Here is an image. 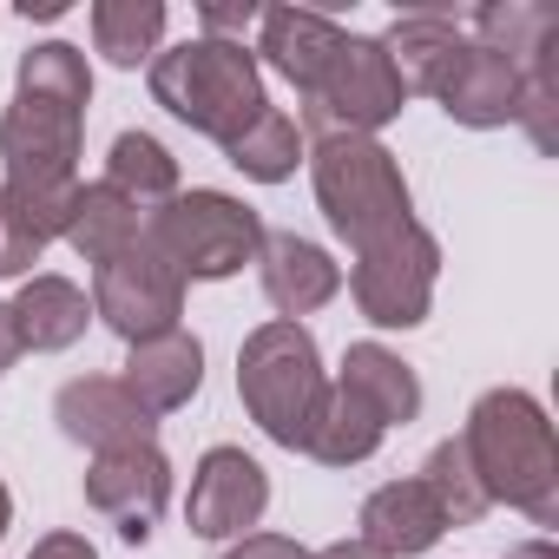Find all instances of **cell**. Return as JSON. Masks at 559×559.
Returning a JSON list of instances; mask_svg holds the SVG:
<instances>
[{"instance_id":"6da1fadb","label":"cell","mask_w":559,"mask_h":559,"mask_svg":"<svg viewBox=\"0 0 559 559\" xmlns=\"http://www.w3.org/2000/svg\"><path fill=\"white\" fill-rule=\"evenodd\" d=\"M93 73L80 47L47 40L21 60V93L0 126V152H8V185L21 191H73V158H80V126H86Z\"/></svg>"},{"instance_id":"7a4b0ae2","label":"cell","mask_w":559,"mask_h":559,"mask_svg":"<svg viewBox=\"0 0 559 559\" xmlns=\"http://www.w3.org/2000/svg\"><path fill=\"white\" fill-rule=\"evenodd\" d=\"M461 448H467V467L487 500L526 507L539 526L559 520V448H552V421L539 415L533 395H520V389L480 395Z\"/></svg>"},{"instance_id":"3957f363","label":"cell","mask_w":559,"mask_h":559,"mask_svg":"<svg viewBox=\"0 0 559 559\" xmlns=\"http://www.w3.org/2000/svg\"><path fill=\"white\" fill-rule=\"evenodd\" d=\"M152 93H158L165 112H178L191 132L217 139V145L243 139V126H257V112L270 106L243 40H185V47L158 53L152 60Z\"/></svg>"},{"instance_id":"277c9868","label":"cell","mask_w":559,"mask_h":559,"mask_svg":"<svg viewBox=\"0 0 559 559\" xmlns=\"http://www.w3.org/2000/svg\"><path fill=\"white\" fill-rule=\"evenodd\" d=\"M323 369H317V343L304 323H263L243 356H237V395L243 408L257 415V428L270 441H284V448H304L310 441V421L323 408Z\"/></svg>"},{"instance_id":"5b68a950","label":"cell","mask_w":559,"mask_h":559,"mask_svg":"<svg viewBox=\"0 0 559 559\" xmlns=\"http://www.w3.org/2000/svg\"><path fill=\"white\" fill-rule=\"evenodd\" d=\"M317 198H323L336 237H349L356 250L415 224L408 217V185H402L395 158L376 139H323L317 145Z\"/></svg>"},{"instance_id":"8992f818","label":"cell","mask_w":559,"mask_h":559,"mask_svg":"<svg viewBox=\"0 0 559 559\" xmlns=\"http://www.w3.org/2000/svg\"><path fill=\"white\" fill-rule=\"evenodd\" d=\"M145 250H158L185 284L191 276H230L250 250H263V224L250 204L224 191H178L145 217Z\"/></svg>"},{"instance_id":"52a82bcc","label":"cell","mask_w":559,"mask_h":559,"mask_svg":"<svg viewBox=\"0 0 559 559\" xmlns=\"http://www.w3.org/2000/svg\"><path fill=\"white\" fill-rule=\"evenodd\" d=\"M402 80L382 53V40H343L336 67L304 93V126L323 132V139H369L376 126H389L402 112Z\"/></svg>"},{"instance_id":"ba28073f","label":"cell","mask_w":559,"mask_h":559,"mask_svg":"<svg viewBox=\"0 0 559 559\" xmlns=\"http://www.w3.org/2000/svg\"><path fill=\"white\" fill-rule=\"evenodd\" d=\"M93 310L126 336V343H152V336H171L178 317H185V276L145 250V237L132 250H119L112 263L93 270Z\"/></svg>"},{"instance_id":"9c48e42d","label":"cell","mask_w":559,"mask_h":559,"mask_svg":"<svg viewBox=\"0 0 559 559\" xmlns=\"http://www.w3.org/2000/svg\"><path fill=\"white\" fill-rule=\"evenodd\" d=\"M435 270H441L435 237H428L421 224H402L395 237H382V243L362 250V263H356L349 284H356V304H362L369 323H382V330H408V323L428 317Z\"/></svg>"},{"instance_id":"30bf717a","label":"cell","mask_w":559,"mask_h":559,"mask_svg":"<svg viewBox=\"0 0 559 559\" xmlns=\"http://www.w3.org/2000/svg\"><path fill=\"white\" fill-rule=\"evenodd\" d=\"M86 500L139 546V539L152 533V520L165 513V500H171V467H165V454H158L152 441H145V448H112V454L93 461Z\"/></svg>"},{"instance_id":"8fae6325","label":"cell","mask_w":559,"mask_h":559,"mask_svg":"<svg viewBox=\"0 0 559 559\" xmlns=\"http://www.w3.org/2000/svg\"><path fill=\"white\" fill-rule=\"evenodd\" d=\"M263 507H270V480H263V467H257L243 448H211V454L198 461L191 507H185V513H191V533L230 539V533L257 526Z\"/></svg>"},{"instance_id":"7c38bea8","label":"cell","mask_w":559,"mask_h":559,"mask_svg":"<svg viewBox=\"0 0 559 559\" xmlns=\"http://www.w3.org/2000/svg\"><path fill=\"white\" fill-rule=\"evenodd\" d=\"M435 99L461 126H507V119H520V67L480 40H461V53L435 80Z\"/></svg>"},{"instance_id":"4fadbf2b","label":"cell","mask_w":559,"mask_h":559,"mask_svg":"<svg viewBox=\"0 0 559 559\" xmlns=\"http://www.w3.org/2000/svg\"><path fill=\"white\" fill-rule=\"evenodd\" d=\"M60 428H67L73 441L112 454V448H145L152 428H158V415H145L126 382L86 376V382H67V389H60Z\"/></svg>"},{"instance_id":"5bb4252c","label":"cell","mask_w":559,"mask_h":559,"mask_svg":"<svg viewBox=\"0 0 559 559\" xmlns=\"http://www.w3.org/2000/svg\"><path fill=\"white\" fill-rule=\"evenodd\" d=\"M441 533H448V520H441V507L421 480H389L362 507V546H376L382 559H415Z\"/></svg>"},{"instance_id":"9a60e30c","label":"cell","mask_w":559,"mask_h":559,"mask_svg":"<svg viewBox=\"0 0 559 559\" xmlns=\"http://www.w3.org/2000/svg\"><path fill=\"white\" fill-rule=\"evenodd\" d=\"M263 290H270L276 310H284V323H297V317L323 310L343 290V270L317 243H304V237L284 230V237H263Z\"/></svg>"},{"instance_id":"2e32d148","label":"cell","mask_w":559,"mask_h":559,"mask_svg":"<svg viewBox=\"0 0 559 559\" xmlns=\"http://www.w3.org/2000/svg\"><path fill=\"white\" fill-rule=\"evenodd\" d=\"M343 40H349V34H343L336 21L310 14V8H270V14H263V53H270V67L284 73L297 93H310V86L336 67Z\"/></svg>"},{"instance_id":"e0dca14e","label":"cell","mask_w":559,"mask_h":559,"mask_svg":"<svg viewBox=\"0 0 559 559\" xmlns=\"http://www.w3.org/2000/svg\"><path fill=\"white\" fill-rule=\"evenodd\" d=\"M204 382V349L171 330V336H152V343H132V362H126V389L139 395L145 415H171L198 395Z\"/></svg>"},{"instance_id":"ac0fdd59","label":"cell","mask_w":559,"mask_h":559,"mask_svg":"<svg viewBox=\"0 0 559 559\" xmlns=\"http://www.w3.org/2000/svg\"><path fill=\"white\" fill-rule=\"evenodd\" d=\"M60 237L99 270V263H112L119 250H132V243L145 237V211L126 204V198L99 178V185H80V191H73V211H67V230H60Z\"/></svg>"},{"instance_id":"d6986e66","label":"cell","mask_w":559,"mask_h":559,"mask_svg":"<svg viewBox=\"0 0 559 559\" xmlns=\"http://www.w3.org/2000/svg\"><path fill=\"white\" fill-rule=\"evenodd\" d=\"M461 40H467V34H461L448 14L415 8V14L395 21V34L382 40V53H389L395 80H402V93H435V80L448 73V60L461 53Z\"/></svg>"},{"instance_id":"ffe728a7","label":"cell","mask_w":559,"mask_h":559,"mask_svg":"<svg viewBox=\"0 0 559 559\" xmlns=\"http://www.w3.org/2000/svg\"><path fill=\"white\" fill-rule=\"evenodd\" d=\"M14 310V336L21 349H67L86 336V297L67 284V276H27V290L8 304Z\"/></svg>"},{"instance_id":"44dd1931","label":"cell","mask_w":559,"mask_h":559,"mask_svg":"<svg viewBox=\"0 0 559 559\" xmlns=\"http://www.w3.org/2000/svg\"><path fill=\"white\" fill-rule=\"evenodd\" d=\"M382 415L356 395V389H323V408H317V421H310V441H304V454H317V461H330V467H349V461H369L376 448H382Z\"/></svg>"},{"instance_id":"7402d4cb","label":"cell","mask_w":559,"mask_h":559,"mask_svg":"<svg viewBox=\"0 0 559 559\" xmlns=\"http://www.w3.org/2000/svg\"><path fill=\"white\" fill-rule=\"evenodd\" d=\"M343 389H356L376 415H382V428H395V421H415L421 415V382L408 376V362L402 356H389L382 343H356L349 356H343Z\"/></svg>"},{"instance_id":"603a6c76","label":"cell","mask_w":559,"mask_h":559,"mask_svg":"<svg viewBox=\"0 0 559 559\" xmlns=\"http://www.w3.org/2000/svg\"><path fill=\"white\" fill-rule=\"evenodd\" d=\"M106 185H112L126 204H139V211L152 217L158 204H171V198H178V165H171V152H165L158 139H145V132H126V139L112 145Z\"/></svg>"},{"instance_id":"cb8c5ba5","label":"cell","mask_w":559,"mask_h":559,"mask_svg":"<svg viewBox=\"0 0 559 559\" xmlns=\"http://www.w3.org/2000/svg\"><path fill=\"white\" fill-rule=\"evenodd\" d=\"M224 152H230V165H237L243 178L276 185V178H290V171H297V158H304V132H297V119H290V112L263 106V112H257V126H243V139H230Z\"/></svg>"},{"instance_id":"d4e9b609","label":"cell","mask_w":559,"mask_h":559,"mask_svg":"<svg viewBox=\"0 0 559 559\" xmlns=\"http://www.w3.org/2000/svg\"><path fill=\"white\" fill-rule=\"evenodd\" d=\"M158 34H165V8H158V0H99V8H93V40H99V53L112 67L152 60Z\"/></svg>"},{"instance_id":"484cf974","label":"cell","mask_w":559,"mask_h":559,"mask_svg":"<svg viewBox=\"0 0 559 559\" xmlns=\"http://www.w3.org/2000/svg\"><path fill=\"white\" fill-rule=\"evenodd\" d=\"M415 480L435 493V507H441V520H448V526H474V520L493 507V500L480 493V480H474V467H467V448H461V441H441Z\"/></svg>"},{"instance_id":"4316f807","label":"cell","mask_w":559,"mask_h":559,"mask_svg":"<svg viewBox=\"0 0 559 559\" xmlns=\"http://www.w3.org/2000/svg\"><path fill=\"white\" fill-rule=\"evenodd\" d=\"M224 559H317V552H304L297 539H276V533H250V539L230 546Z\"/></svg>"},{"instance_id":"83f0119b","label":"cell","mask_w":559,"mask_h":559,"mask_svg":"<svg viewBox=\"0 0 559 559\" xmlns=\"http://www.w3.org/2000/svg\"><path fill=\"white\" fill-rule=\"evenodd\" d=\"M198 21H204V40H217V34H230V27L243 34V27L257 21V8H250V0H243V8H204Z\"/></svg>"},{"instance_id":"f1b7e54d","label":"cell","mask_w":559,"mask_h":559,"mask_svg":"<svg viewBox=\"0 0 559 559\" xmlns=\"http://www.w3.org/2000/svg\"><path fill=\"white\" fill-rule=\"evenodd\" d=\"M34 559H99V552H93L80 533H53V539H40V546H34Z\"/></svg>"},{"instance_id":"f546056e","label":"cell","mask_w":559,"mask_h":559,"mask_svg":"<svg viewBox=\"0 0 559 559\" xmlns=\"http://www.w3.org/2000/svg\"><path fill=\"white\" fill-rule=\"evenodd\" d=\"M14 356H21V336H14V310L0 304V369H14Z\"/></svg>"},{"instance_id":"4dcf8cb0","label":"cell","mask_w":559,"mask_h":559,"mask_svg":"<svg viewBox=\"0 0 559 559\" xmlns=\"http://www.w3.org/2000/svg\"><path fill=\"white\" fill-rule=\"evenodd\" d=\"M317 559H382V552L362 546V539H343V546H330V552H317Z\"/></svg>"},{"instance_id":"1f68e13d","label":"cell","mask_w":559,"mask_h":559,"mask_svg":"<svg viewBox=\"0 0 559 559\" xmlns=\"http://www.w3.org/2000/svg\"><path fill=\"white\" fill-rule=\"evenodd\" d=\"M507 559H559V552H552V539H526V546H513Z\"/></svg>"},{"instance_id":"d6a6232c","label":"cell","mask_w":559,"mask_h":559,"mask_svg":"<svg viewBox=\"0 0 559 559\" xmlns=\"http://www.w3.org/2000/svg\"><path fill=\"white\" fill-rule=\"evenodd\" d=\"M8 513H14V507H8V487H0V533H8Z\"/></svg>"}]
</instances>
